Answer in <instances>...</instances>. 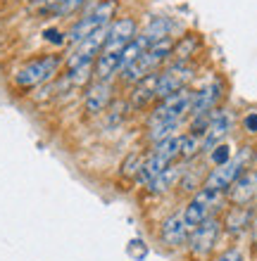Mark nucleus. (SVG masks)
I'll list each match as a JSON object with an SVG mask.
<instances>
[{"mask_svg": "<svg viewBox=\"0 0 257 261\" xmlns=\"http://www.w3.org/2000/svg\"><path fill=\"white\" fill-rule=\"evenodd\" d=\"M174 43L176 41H174L172 36H165V38H160V41H155L153 45L136 60V62H131L122 74H119V81L126 83V86H133V83H138L141 79H146V76L160 71L162 64L172 57Z\"/></svg>", "mask_w": 257, "mask_h": 261, "instance_id": "1", "label": "nucleus"}, {"mask_svg": "<svg viewBox=\"0 0 257 261\" xmlns=\"http://www.w3.org/2000/svg\"><path fill=\"white\" fill-rule=\"evenodd\" d=\"M179 152H181V136L167 138V140H162L153 147V150L148 152L143 162H141V169L136 173V183L138 186H148L155 176H160L167 166H172L174 162H179Z\"/></svg>", "mask_w": 257, "mask_h": 261, "instance_id": "2", "label": "nucleus"}, {"mask_svg": "<svg viewBox=\"0 0 257 261\" xmlns=\"http://www.w3.org/2000/svg\"><path fill=\"white\" fill-rule=\"evenodd\" d=\"M193 93L195 90L191 86H186V88L176 90L165 100H160L157 107L148 117V128L162 124H174V121H186L188 112H191V102H193Z\"/></svg>", "mask_w": 257, "mask_h": 261, "instance_id": "3", "label": "nucleus"}, {"mask_svg": "<svg viewBox=\"0 0 257 261\" xmlns=\"http://www.w3.org/2000/svg\"><path fill=\"white\" fill-rule=\"evenodd\" d=\"M250 159H252V147H243V150L238 152V154H233L229 162L215 166V169L205 176V183H202V186L212 188V190H219V193H226V190L236 183L238 176L248 169Z\"/></svg>", "mask_w": 257, "mask_h": 261, "instance_id": "4", "label": "nucleus"}, {"mask_svg": "<svg viewBox=\"0 0 257 261\" xmlns=\"http://www.w3.org/2000/svg\"><path fill=\"white\" fill-rule=\"evenodd\" d=\"M60 67H62V57H57V55L36 57V60L27 62L17 74H14V83H17L19 88H36V86H43V83H48L50 79H55Z\"/></svg>", "mask_w": 257, "mask_h": 261, "instance_id": "5", "label": "nucleus"}, {"mask_svg": "<svg viewBox=\"0 0 257 261\" xmlns=\"http://www.w3.org/2000/svg\"><path fill=\"white\" fill-rule=\"evenodd\" d=\"M114 10H117V3H114V0H103V3H98L86 17H81V19L69 29V34H67L69 36V43L77 45V43H81L86 36H90L100 27H107L112 21V17H114Z\"/></svg>", "mask_w": 257, "mask_h": 261, "instance_id": "6", "label": "nucleus"}, {"mask_svg": "<svg viewBox=\"0 0 257 261\" xmlns=\"http://www.w3.org/2000/svg\"><path fill=\"white\" fill-rule=\"evenodd\" d=\"M219 233H222V221L217 219L215 214L209 216V219H205L198 228H193L191 230V235H188V249H191V254L195 256H205L209 254V249L217 245V238H219Z\"/></svg>", "mask_w": 257, "mask_h": 261, "instance_id": "7", "label": "nucleus"}, {"mask_svg": "<svg viewBox=\"0 0 257 261\" xmlns=\"http://www.w3.org/2000/svg\"><path fill=\"white\" fill-rule=\"evenodd\" d=\"M257 197V169H245L236 183L226 190V202L231 206H248Z\"/></svg>", "mask_w": 257, "mask_h": 261, "instance_id": "8", "label": "nucleus"}, {"mask_svg": "<svg viewBox=\"0 0 257 261\" xmlns=\"http://www.w3.org/2000/svg\"><path fill=\"white\" fill-rule=\"evenodd\" d=\"M231 126H233V119H231L229 112L224 110H215L209 124L200 130L202 133V152H209L212 147H217L219 143H224V138L229 136Z\"/></svg>", "mask_w": 257, "mask_h": 261, "instance_id": "9", "label": "nucleus"}, {"mask_svg": "<svg viewBox=\"0 0 257 261\" xmlns=\"http://www.w3.org/2000/svg\"><path fill=\"white\" fill-rule=\"evenodd\" d=\"M188 235H191V230H188L186 221H183V212H181V209L169 214L167 219L162 221L160 240L165 247H181V245H186Z\"/></svg>", "mask_w": 257, "mask_h": 261, "instance_id": "10", "label": "nucleus"}, {"mask_svg": "<svg viewBox=\"0 0 257 261\" xmlns=\"http://www.w3.org/2000/svg\"><path fill=\"white\" fill-rule=\"evenodd\" d=\"M222 97V83L219 81H212L207 86H202L200 90L193 93V102H191V112L188 117H200V114H207V112L217 110V102Z\"/></svg>", "mask_w": 257, "mask_h": 261, "instance_id": "11", "label": "nucleus"}, {"mask_svg": "<svg viewBox=\"0 0 257 261\" xmlns=\"http://www.w3.org/2000/svg\"><path fill=\"white\" fill-rule=\"evenodd\" d=\"M112 102V83L110 81H96L88 83L86 88V95H84V105H86V112L88 114H100L110 107Z\"/></svg>", "mask_w": 257, "mask_h": 261, "instance_id": "12", "label": "nucleus"}, {"mask_svg": "<svg viewBox=\"0 0 257 261\" xmlns=\"http://www.w3.org/2000/svg\"><path fill=\"white\" fill-rule=\"evenodd\" d=\"M183 169H186V162H183V166H181L179 162H174V164L167 166L160 176H155V178L148 183V186H146L148 193H150V195H165V193H169L172 188L179 186V178H181V173H183Z\"/></svg>", "mask_w": 257, "mask_h": 261, "instance_id": "13", "label": "nucleus"}, {"mask_svg": "<svg viewBox=\"0 0 257 261\" xmlns=\"http://www.w3.org/2000/svg\"><path fill=\"white\" fill-rule=\"evenodd\" d=\"M157 74L160 71H155V74L146 76V79H141L138 83H133V93L129 95L131 105L136 110H146L148 105L155 100V88H157Z\"/></svg>", "mask_w": 257, "mask_h": 261, "instance_id": "14", "label": "nucleus"}, {"mask_svg": "<svg viewBox=\"0 0 257 261\" xmlns=\"http://www.w3.org/2000/svg\"><path fill=\"white\" fill-rule=\"evenodd\" d=\"M202 154V133L200 130H191L188 128L181 136V152H179V162H193L195 157Z\"/></svg>", "mask_w": 257, "mask_h": 261, "instance_id": "15", "label": "nucleus"}, {"mask_svg": "<svg viewBox=\"0 0 257 261\" xmlns=\"http://www.w3.org/2000/svg\"><path fill=\"white\" fill-rule=\"evenodd\" d=\"M222 226L226 228L231 235H241L245 228L250 226V209H248V206H231Z\"/></svg>", "mask_w": 257, "mask_h": 261, "instance_id": "16", "label": "nucleus"}, {"mask_svg": "<svg viewBox=\"0 0 257 261\" xmlns=\"http://www.w3.org/2000/svg\"><path fill=\"white\" fill-rule=\"evenodd\" d=\"M200 41L195 38V36H183V41H176L174 43V50H172V62H188V57L193 55L195 50H198Z\"/></svg>", "mask_w": 257, "mask_h": 261, "instance_id": "17", "label": "nucleus"}, {"mask_svg": "<svg viewBox=\"0 0 257 261\" xmlns=\"http://www.w3.org/2000/svg\"><path fill=\"white\" fill-rule=\"evenodd\" d=\"M141 162H143V154H141V152L129 154V157L124 159V164H122V176L136 180V173H138V169H141Z\"/></svg>", "mask_w": 257, "mask_h": 261, "instance_id": "18", "label": "nucleus"}, {"mask_svg": "<svg viewBox=\"0 0 257 261\" xmlns=\"http://www.w3.org/2000/svg\"><path fill=\"white\" fill-rule=\"evenodd\" d=\"M231 157H233V154H231V147L226 143H219L217 147H212V150H209V159H212V164H215V166L224 164V162H229Z\"/></svg>", "mask_w": 257, "mask_h": 261, "instance_id": "19", "label": "nucleus"}, {"mask_svg": "<svg viewBox=\"0 0 257 261\" xmlns=\"http://www.w3.org/2000/svg\"><path fill=\"white\" fill-rule=\"evenodd\" d=\"M86 3H88V0H64L62 5L57 7V12L60 14H74L77 10H81Z\"/></svg>", "mask_w": 257, "mask_h": 261, "instance_id": "20", "label": "nucleus"}, {"mask_svg": "<svg viewBox=\"0 0 257 261\" xmlns=\"http://www.w3.org/2000/svg\"><path fill=\"white\" fill-rule=\"evenodd\" d=\"M215 261H243V254H241V249H226Z\"/></svg>", "mask_w": 257, "mask_h": 261, "instance_id": "21", "label": "nucleus"}, {"mask_svg": "<svg viewBox=\"0 0 257 261\" xmlns=\"http://www.w3.org/2000/svg\"><path fill=\"white\" fill-rule=\"evenodd\" d=\"M243 126H245V130L257 133V114H248V117L243 119Z\"/></svg>", "mask_w": 257, "mask_h": 261, "instance_id": "22", "label": "nucleus"}, {"mask_svg": "<svg viewBox=\"0 0 257 261\" xmlns=\"http://www.w3.org/2000/svg\"><path fill=\"white\" fill-rule=\"evenodd\" d=\"M41 3H45V5H50V7H60L64 0H41Z\"/></svg>", "mask_w": 257, "mask_h": 261, "instance_id": "23", "label": "nucleus"}]
</instances>
